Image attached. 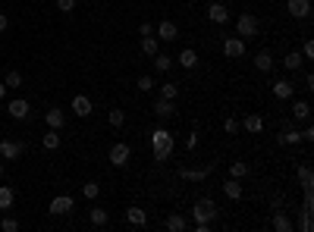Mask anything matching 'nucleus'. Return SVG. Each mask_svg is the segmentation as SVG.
<instances>
[{
  "mask_svg": "<svg viewBox=\"0 0 314 232\" xmlns=\"http://www.w3.org/2000/svg\"><path fill=\"white\" fill-rule=\"evenodd\" d=\"M226 4H232V0H226Z\"/></svg>",
  "mask_w": 314,
  "mask_h": 232,
  "instance_id": "603ef678",
  "label": "nucleus"
},
{
  "mask_svg": "<svg viewBox=\"0 0 314 232\" xmlns=\"http://www.w3.org/2000/svg\"><path fill=\"white\" fill-rule=\"evenodd\" d=\"M223 129H226V135H236L239 132V120H232V116H229V120L223 122Z\"/></svg>",
  "mask_w": 314,
  "mask_h": 232,
  "instance_id": "58836bf2",
  "label": "nucleus"
},
{
  "mask_svg": "<svg viewBox=\"0 0 314 232\" xmlns=\"http://www.w3.org/2000/svg\"><path fill=\"white\" fill-rule=\"evenodd\" d=\"M0 176H4V164H0Z\"/></svg>",
  "mask_w": 314,
  "mask_h": 232,
  "instance_id": "3c124183",
  "label": "nucleus"
},
{
  "mask_svg": "<svg viewBox=\"0 0 314 232\" xmlns=\"http://www.w3.org/2000/svg\"><path fill=\"white\" fill-rule=\"evenodd\" d=\"M311 138H314V129H311V126H308V129H305V132H301V142H311Z\"/></svg>",
  "mask_w": 314,
  "mask_h": 232,
  "instance_id": "49530a36",
  "label": "nucleus"
},
{
  "mask_svg": "<svg viewBox=\"0 0 314 232\" xmlns=\"http://www.w3.org/2000/svg\"><path fill=\"white\" fill-rule=\"evenodd\" d=\"M126 220H129L132 226H145L148 223V214L142 210V207H129V210H126Z\"/></svg>",
  "mask_w": 314,
  "mask_h": 232,
  "instance_id": "412c9836",
  "label": "nucleus"
},
{
  "mask_svg": "<svg viewBox=\"0 0 314 232\" xmlns=\"http://www.w3.org/2000/svg\"><path fill=\"white\" fill-rule=\"evenodd\" d=\"M142 50H145L148 56L160 54V50H157V38H154V34H148V38H142Z\"/></svg>",
  "mask_w": 314,
  "mask_h": 232,
  "instance_id": "2f4dec72",
  "label": "nucleus"
},
{
  "mask_svg": "<svg viewBox=\"0 0 314 232\" xmlns=\"http://www.w3.org/2000/svg\"><path fill=\"white\" fill-rule=\"evenodd\" d=\"M198 142H201V135H198V132H192V135H189V142H185V148L195 150V148H198Z\"/></svg>",
  "mask_w": 314,
  "mask_h": 232,
  "instance_id": "79ce46f5",
  "label": "nucleus"
},
{
  "mask_svg": "<svg viewBox=\"0 0 314 232\" xmlns=\"http://www.w3.org/2000/svg\"><path fill=\"white\" fill-rule=\"evenodd\" d=\"M270 91H273V98H276V100H289V98H292V91H295V88H292V82H286V78H276Z\"/></svg>",
  "mask_w": 314,
  "mask_h": 232,
  "instance_id": "f8f14e48",
  "label": "nucleus"
},
{
  "mask_svg": "<svg viewBox=\"0 0 314 232\" xmlns=\"http://www.w3.org/2000/svg\"><path fill=\"white\" fill-rule=\"evenodd\" d=\"M254 66H258L261 72H270V69H273V54L270 50H261L258 56H254Z\"/></svg>",
  "mask_w": 314,
  "mask_h": 232,
  "instance_id": "aec40b11",
  "label": "nucleus"
},
{
  "mask_svg": "<svg viewBox=\"0 0 314 232\" xmlns=\"http://www.w3.org/2000/svg\"><path fill=\"white\" fill-rule=\"evenodd\" d=\"M73 207H76L73 194H60V198L51 201V214H54V216H63V214H73Z\"/></svg>",
  "mask_w": 314,
  "mask_h": 232,
  "instance_id": "0eeeda50",
  "label": "nucleus"
},
{
  "mask_svg": "<svg viewBox=\"0 0 314 232\" xmlns=\"http://www.w3.org/2000/svg\"><path fill=\"white\" fill-rule=\"evenodd\" d=\"M135 85H138V91H151V88H154V78H151V76H142Z\"/></svg>",
  "mask_w": 314,
  "mask_h": 232,
  "instance_id": "4c0bfd02",
  "label": "nucleus"
},
{
  "mask_svg": "<svg viewBox=\"0 0 314 232\" xmlns=\"http://www.w3.org/2000/svg\"><path fill=\"white\" fill-rule=\"evenodd\" d=\"M207 172H211V166H204V170H179V179H189V182H201V179H207Z\"/></svg>",
  "mask_w": 314,
  "mask_h": 232,
  "instance_id": "a211bd4d",
  "label": "nucleus"
},
{
  "mask_svg": "<svg viewBox=\"0 0 314 232\" xmlns=\"http://www.w3.org/2000/svg\"><path fill=\"white\" fill-rule=\"evenodd\" d=\"M138 34H142V38H148V34H154V26H151V22H142V26H138Z\"/></svg>",
  "mask_w": 314,
  "mask_h": 232,
  "instance_id": "37998d69",
  "label": "nucleus"
},
{
  "mask_svg": "<svg viewBox=\"0 0 314 232\" xmlns=\"http://www.w3.org/2000/svg\"><path fill=\"white\" fill-rule=\"evenodd\" d=\"M229 172H232V179H245L248 176V164L245 160H236V164L229 166Z\"/></svg>",
  "mask_w": 314,
  "mask_h": 232,
  "instance_id": "7c9ffc66",
  "label": "nucleus"
},
{
  "mask_svg": "<svg viewBox=\"0 0 314 232\" xmlns=\"http://www.w3.org/2000/svg\"><path fill=\"white\" fill-rule=\"evenodd\" d=\"M286 10L292 19H308L311 16V0H286Z\"/></svg>",
  "mask_w": 314,
  "mask_h": 232,
  "instance_id": "423d86ee",
  "label": "nucleus"
},
{
  "mask_svg": "<svg viewBox=\"0 0 314 232\" xmlns=\"http://www.w3.org/2000/svg\"><path fill=\"white\" fill-rule=\"evenodd\" d=\"M82 194H85L88 201H95L98 194H101V185H98V182H85V185H82Z\"/></svg>",
  "mask_w": 314,
  "mask_h": 232,
  "instance_id": "72a5a7b5",
  "label": "nucleus"
},
{
  "mask_svg": "<svg viewBox=\"0 0 314 232\" xmlns=\"http://www.w3.org/2000/svg\"><path fill=\"white\" fill-rule=\"evenodd\" d=\"M292 116H295V120H308V116H311V107H308V100H295V107H292Z\"/></svg>",
  "mask_w": 314,
  "mask_h": 232,
  "instance_id": "c756f323",
  "label": "nucleus"
},
{
  "mask_svg": "<svg viewBox=\"0 0 314 232\" xmlns=\"http://www.w3.org/2000/svg\"><path fill=\"white\" fill-rule=\"evenodd\" d=\"M170 66H173V60L167 54H154V69L157 72H170Z\"/></svg>",
  "mask_w": 314,
  "mask_h": 232,
  "instance_id": "cd10ccee",
  "label": "nucleus"
},
{
  "mask_svg": "<svg viewBox=\"0 0 314 232\" xmlns=\"http://www.w3.org/2000/svg\"><path fill=\"white\" fill-rule=\"evenodd\" d=\"M57 10H63V13H73V10H76V0H57Z\"/></svg>",
  "mask_w": 314,
  "mask_h": 232,
  "instance_id": "ea45409f",
  "label": "nucleus"
},
{
  "mask_svg": "<svg viewBox=\"0 0 314 232\" xmlns=\"http://www.w3.org/2000/svg\"><path fill=\"white\" fill-rule=\"evenodd\" d=\"M91 110H95V107H91V100L85 94H76L73 98V113L76 116H82V120H85V116H91Z\"/></svg>",
  "mask_w": 314,
  "mask_h": 232,
  "instance_id": "ddd939ff",
  "label": "nucleus"
},
{
  "mask_svg": "<svg viewBox=\"0 0 314 232\" xmlns=\"http://www.w3.org/2000/svg\"><path fill=\"white\" fill-rule=\"evenodd\" d=\"M236 32H239L242 41H251V38H258L261 26H258V19H254L251 13H242V16L236 19Z\"/></svg>",
  "mask_w": 314,
  "mask_h": 232,
  "instance_id": "7ed1b4c3",
  "label": "nucleus"
},
{
  "mask_svg": "<svg viewBox=\"0 0 314 232\" xmlns=\"http://www.w3.org/2000/svg\"><path fill=\"white\" fill-rule=\"evenodd\" d=\"M16 201V192L10 188V185H0V210H10Z\"/></svg>",
  "mask_w": 314,
  "mask_h": 232,
  "instance_id": "6ab92c4d",
  "label": "nucleus"
},
{
  "mask_svg": "<svg viewBox=\"0 0 314 232\" xmlns=\"http://www.w3.org/2000/svg\"><path fill=\"white\" fill-rule=\"evenodd\" d=\"M157 38H160V41H176V38H179V28H176V22L164 19V22L157 26Z\"/></svg>",
  "mask_w": 314,
  "mask_h": 232,
  "instance_id": "9b49d317",
  "label": "nucleus"
},
{
  "mask_svg": "<svg viewBox=\"0 0 314 232\" xmlns=\"http://www.w3.org/2000/svg\"><path fill=\"white\" fill-rule=\"evenodd\" d=\"M223 192H226V198L239 201V198H242V185H239V179H226V182H223Z\"/></svg>",
  "mask_w": 314,
  "mask_h": 232,
  "instance_id": "5701e85b",
  "label": "nucleus"
},
{
  "mask_svg": "<svg viewBox=\"0 0 314 232\" xmlns=\"http://www.w3.org/2000/svg\"><path fill=\"white\" fill-rule=\"evenodd\" d=\"M195 232H211V223H195Z\"/></svg>",
  "mask_w": 314,
  "mask_h": 232,
  "instance_id": "de8ad7c7",
  "label": "nucleus"
},
{
  "mask_svg": "<svg viewBox=\"0 0 314 232\" xmlns=\"http://www.w3.org/2000/svg\"><path fill=\"white\" fill-rule=\"evenodd\" d=\"M283 66L289 69V72H295V69H301V66H305V56H301L298 50H289V54L283 56Z\"/></svg>",
  "mask_w": 314,
  "mask_h": 232,
  "instance_id": "dca6fc26",
  "label": "nucleus"
},
{
  "mask_svg": "<svg viewBox=\"0 0 314 232\" xmlns=\"http://www.w3.org/2000/svg\"><path fill=\"white\" fill-rule=\"evenodd\" d=\"M154 113L160 116V120H170V116L176 113V107H173V100H167V98H157V100H154Z\"/></svg>",
  "mask_w": 314,
  "mask_h": 232,
  "instance_id": "2eb2a0df",
  "label": "nucleus"
},
{
  "mask_svg": "<svg viewBox=\"0 0 314 232\" xmlns=\"http://www.w3.org/2000/svg\"><path fill=\"white\" fill-rule=\"evenodd\" d=\"M22 150H26V144L22 142H13V138H4L0 142V160H16Z\"/></svg>",
  "mask_w": 314,
  "mask_h": 232,
  "instance_id": "39448f33",
  "label": "nucleus"
},
{
  "mask_svg": "<svg viewBox=\"0 0 314 232\" xmlns=\"http://www.w3.org/2000/svg\"><path fill=\"white\" fill-rule=\"evenodd\" d=\"M280 142H283V144H301V132H298V129H283Z\"/></svg>",
  "mask_w": 314,
  "mask_h": 232,
  "instance_id": "bb28decb",
  "label": "nucleus"
},
{
  "mask_svg": "<svg viewBox=\"0 0 314 232\" xmlns=\"http://www.w3.org/2000/svg\"><path fill=\"white\" fill-rule=\"evenodd\" d=\"M44 122H48V126H51V129H60V126L66 122V113H63L60 107H51L48 113H44Z\"/></svg>",
  "mask_w": 314,
  "mask_h": 232,
  "instance_id": "4468645a",
  "label": "nucleus"
},
{
  "mask_svg": "<svg viewBox=\"0 0 314 232\" xmlns=\"http://www.w3.org/2000/svg\"><path fill=\"white\" fill-rule=\"evenodd\" d=\"M151 144H154V160H157V164H164V160H170L173 148H176V142H173V135L164 129V126L151 132Z\"/></svg>",
  "mask_w": 314,
  "mask_h": 232,
  "instance_id": "f257e3e1",
  "label": "nucleus"
},
{
  "mask_svg": "<svg viewBox=\"0 0 314 232\" xmlns=\"http://www.w3.org/2000/svg\"><path fill=\"white\" fill-rule=\"evenodd\" d=\"M7 26H10V19H7L4 13H0V32H7Z\"/></svg>",
  "mask_w": 314,
  "mask_h": 232,
  "instance_id": "09e8293b",
  "label": "nucleus"
},
{
  "mask_svg": "<svg viewBox=\"0 0 314 232\" xmlns=\"http://www.w3.org/2000/svg\"><path fill=\"white\" fill-rule=\"evenodd\" d=\"M207 19L217 22V26L229 22V10H226V4H211V6H207Z\"/></svg>",
  "mask_w": 314,
  "mask_h": 232,
  "instance_id": "9d476101",
  "label": "nucleus"
},
{
  "mask_svg": "<svg viewBox=\"0 0 314 232\" xmlns=\"http://www.w3.org/2000/svg\"><path fill=\"white\" fill-rule=\"evenodd\" d=\"M179 94V85H173V82H167V85H160V98H167V100H173Z\"/></svg>",
  "mask_w": 314,
  "mask_h": 232,
  "instance_id": "c9c22d12",
  "label": "nucleus"
},
{
  "mask_svg": "<svg viewBox=\"0 0 314 232\" xmlns=\"http://www.w3.org/2000/svg\"><path fill=\"white\" fill-rule=\"evenodd\" d=\"M88 220H91L95 226H107V223H110V214L104 210V207H95V210L88 214Z\"/></svg>",
  "mask_w": 314,
  "mask_h": 232,
  "instance_id": "393cba45",
  "label": "nucleus"
},
{
  "mask_svg": "<svg viewBox=\"0 0 314 232\" xmlns=\"http://www.w3.org/2000/svg\"><path fill=\"white\" fill-rule=\"evenodd\" d=\"M107 122L113 126V129H120V126L126 122V113H123V110H110V116H107Z\"/></svg>",
  "mask_w": 314,
  "mask_h": 232,
  "instance_id": "e433bc0d",
  "label": "nucleus"
},
{
  "mask_svg": "<svg viewBox=\"0 0 314 232\" xmlns=\"http://www.w3.org/2000/svg\"><path fill=\"white\" fill-rule=\"evenodd\" d=\"M4 98H7V85H4V82H0V100H4Z\"/></svg>",
  "mask_w": 314,
  "mask_h": 232,
  "instance_id": "8fccbe9b",
  "label": "nucleus"
},
{
  "mask_svg": "<svg viewBox=\"0 0 314 232\" xmlns=\"http://www.w3.org/2000/svg\"><path fill=\"white\" fill-rule=\"evenodd\" d=\"M264 129V120L258 113H251V116H245V132H251V135H258Z\"/></svg>",
  "mask_w": 314,
  "mask_h": 232,
  "instance_id": "b1692460",
  "label": "nucleus"
},
{
  "mask_svg": "<svg viewBox=\"0 0 314 232\" xmlns=\"http://www.w3.org/2000/svg\"><path fill=\"white\" fill-rule=\"evenodd\" d=\"M129 157H132V148L126 144V142H116L110 148V154H107V160H110L113 166H126V164H129Z\"/></svg>",
  "mask_w": 314,
  "mask_h": 232,
  "instance_id": "20e7f679",
  "label": "nucleus"
},
{
  "mask_svg": "<svg viewBox=\"0 0 314 232\" xmlns=\"http://www.w3.org/2000/svg\"><path fill=\"white\" fill-rule=\"evenodd\" d=\"M57 148H60V132L51 129L48 135H44V150H57Z\"/></svg>",
  "mask_w": 314,
  "mask_h": 232,
  "instance_id": "c85d7f7f",
  "label": "nucleus"
},
{
  "mask_svg": "<svg viewBox=\"0 0 314 232\" xmlns=\"http://www.w3.org/2000/svg\"><path fill=\"white\" fill-rule=\"evenodd\" d=\"M167 229H173V232H182V229H189V223H185V216H179V214H170V216H167Z\"/></svg>",
  "mask_w": 314,
  "mask_h": 232,
  "instance_id": "a878e982",
  "label": "nucleus"
},
{
  "mask_svg": "<svg viewBox=\"0 0 314 232\" xmlns=\"http://www.w3.org/2000/svg\"><path fill=\"white\" fill-rule=\"evenodd\" d=\"M223 54L229 56V60H239V56L245 54V41L242 38H226L223 41Z\"/></svg>",
  "mask_w": 314,
  "mask_h": 232,
  "instance_id": "1a4fd4ad",
  "label": "nucleus"
},
{
  "mask_svg": "<svg viewBox=\"0 0 314 232\" xmlns=\"http://www.w3.org/2000/svg\"><path fill=\"white\" fill-rule=\"evenodd\" d=\"M301 56H305V60H311V56H314V44H311V41H305V48H301Z\"/></svg>",
  "mask_w": 314,
  "mask_h": 232,
  "instance_id": "c03bdc74",
  "label": "nucleus"
},
{
  "mask_svg": "<svg viewBox=\"0 0 314 232\" xmlns=\"http://www.w3.org/2000/svg\"><path fill=\"white\" fill-rule=\"evenodd\" d=\"M217 204L211 201V198H198L195 201V207H192V216H195V223H214L217 220Z\"/></svg>",
  "mask_w": 314,
  "mask_h": 232,
  "instance_id": "f03ea898",
  "label": "nucleus"
},
{
  "mask_svg": "<svg viewBox=\"0 0 314 232\" xmlns=\"http://www.w3.org/2000/svg\"><path fill=\"white\" fill-rule=\"evenodd\" d=\"M280 204H283V198H280V194H273V198H270V210H280Z\"/></svg>",
  "mask_w": 314,
  "mask_h": 232,
  "instance_id": "a18cd8bd",
  "label": "nucleus"
},
{
  "mask_svg": "<svg viewBox=\"0 0 314 232\" xmlns=\"http://www.w3.org/2000/svg\"><path fill=\"white\" fill-rule=\"evenodd\" d=\"M0 229H4V232H16V229H19V223H16V220H10V216H7L4 223H0Z\"/></svg>",
  "mask_w": 314,
  "mask_h": 232,
  "instance_id": "a19ab883",
  "label": "nucleus"
},
{
  "mask_svg": "<svg viewBox=\"0 0 314 232\" xmlns=\"http://www.w3.org/2000/svg\"><path fill=\"white\" fill-rule=\"evenodd\" d=\"M29 110H32V107H29V100H26V98H16V100H10V104H7V113L13 116V120H26Z\"/></svg>",
  "mask_w": 314,
  "mask_h": 232,
  "instance_id": "6e6552de",
  "label": "nucleus"
},
{
  "mask_svg": "<svg viewBox=\"0 0 314 232\" xmlns=\"http://www.w3.org/2000/svg\"><path fill=\"white\" fill-rule=\"evenodd\" d=\"M4 85H7V88H19V85H22V76L16 72V69H10L7 78H4Z\"/></svg>",
  "mask_w": 314,
  "mask_h": 232,
  "instance_id": "f704fd0d",
  "label": "nucleus"
},
{
  "mask_svg": "<svg viewBox=\"0 0 314 232\" xmlns=\"http://www.w3.org/2000/svg\"><path fill=\"white\" fill-rule=\"evenodd\" d=\"M298 182H301V188H305V192H311V182H314L311 166H301V170H298Z\"/></svg>",
  "mask_w": 314,
  "mask_h": 232,
  "instance_id": "473e14b6",
  "label": "nucleus"
},
{
  "mask_svg": "<svg viewBox=\"0 0 314 232\" xmlns=\"http://www.w3.org/2000/svg\"><path fill=\"white\" fill-rule=\"evenodd\" d=\"M176 60H179V66H185V69H195V66H198V54H195L192 48H185Z\"/></svg>",
  "mask_w": 314,
  "mask_h": 232,
  "instance_id": "4be33fe9",
  "label": "nucleus"
},
{
  "mask_svg": "<svg viewBox=\"0 0 314 232\" xmlns=\"http://www.w3.org/2000/svg\"><path fill=\"white\" fill-rule=\"evenodd\" d=\"M270 226H273L276 232H292V229H295V226H292V220H289L283 210H276V214H273V223H270Z\"/></svg>",
  "mask_w": 314,
  "mask_h": 232,
  "instance_id": "f3484780",
  "label": "nucleus"
}]
</instances>
